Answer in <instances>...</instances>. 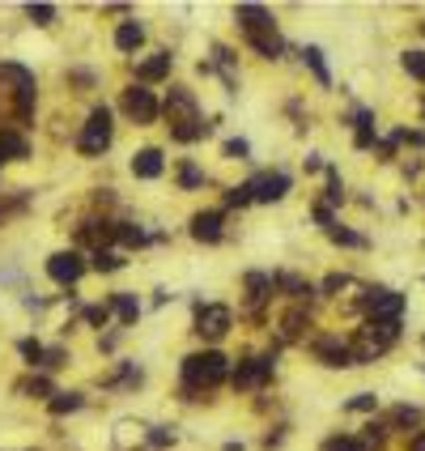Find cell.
<instances>
[{"mask_svg": "<svg viewBox=\"0 0 425 451\" xmlns=\"http://www.w3.org/2000/svg\"><path fill=\"white\" fill-rule=\"evenodd\" d=\"M149 443H153V447H171V443H175V430H162V426H157V430H149Z\"/></svg>", "mask_w": 425, "mask_h": 451, "instance_id": "cell-39", "label": "cell"}, {"mask_svg": "<svg viewBox=\"0 0 425 451\" xmlns=\"http://www.w3.org/2000/svg\"><path fill=\"white\" fill-rule=\"evenodd\" d=\"M247 290H251V307H259L273 294V277L268 272H247Z\"/></svg>", "mask_w": 425, "mask_h": 451, "instance_id": "cell-18", "label": "cell"}, {"mask_svg": "<svg viewBox=\"0 0 425 451\" xmlns=\"http://www.w3.org/2000/svg\"><path fill=\"white\" fill-rule=\"evenodd\" d=\"M47 272H51V281H60V286H73V281H81V272H85V260L77 251H56L47 260Z\"/></svg>", "mask_w": 425, "mask_h": 451, "instance_id": "cell-9", "label": "cell"}, {"mask_svg": "<svg viewBox=\"0 0 425 451\" xmlns=\"http://www.w3.org/2000/svg\"><path fill=\"white\" fill-rule=\"evenodd\" d=\"M162 171H166L162 149H141V153L132 158V175H136V179H157Z\"/></svg>", "mask_w": 425, "mask_h": 451, "instance_id": "cell-13", "label": "cell"}, {"mask_svg": "<svg viewBox=\"0 0 425 451\" xmlns=\"http://www.w3.org/2000/svg\"><path fill=\"white\" fill-rule=\"evenodd\" d=\"M324 196H328V204H340L345 200V183H340V175L332 171V166H328V192Z\"/></svg>", "mask_w": 425, "mask_h": 451, "instance_id": "cell-35", "label": "cell"}, {"mask_svg": "<svg viewBox=\"0 0 425 451\" xmlns=\"http://www.w3.org/2000/svg\"><path fill=\"white\" fill-rule=\"evenodd\" d=\"M115 239H120L124 247H145V243H149V235L141 230V226H115Z\"/></svg>", "mask_w": 425, "mask_h": 451, "instance_id": "cell-23", "label": "cell"}, {"mask_svg": "<svg viewBox=\"0 0 425 451\" xmlns=\"http://www.w3.org/2000/svg\"><path fill=\"white\" fill-rule=\"evenodd\" d=\"M421 34H425V26H421Z\"/></svg>", "mask_w": 425, "mask_h": 451, "instance_id": "cell-45", "label": "cell"}, {"mask_svg": "<svg viewBox=\"0 0 425 451\" xmlns=\"http://www.w3.org/2000/svg\"><path fill=\"white\" fill-rule=\"evenodd\" d=\"M315 358L324 366H353L349 341H340V336H315Z\"/></svg>", "mask_w": 425, "mask_h": 451, "instance_id": "cell-11", "label": "cell"}, {"mask_svg": "<svg viewBox=\"0 0 425 451\" xmlns=\"http://www.w3.org/2000/svg\"><path fill=\"white\" fill-rule=\"evenodd\" d=\"M106 315H111V307H89V311H85V319H89L94 328H102V324H106Z\"/></svg>", "mask_w": 425, "mask_h": 451, "instance_id": "cell-41", "label": "cell"}, {"mask_svg": "<svg viewBox=\"0 0 425 451\" xmlns=\"http://www.w3.org/2000/svg\"><path fill=\"white\" fill-rule=\"evenodd\" d=\"M226 158H247V141H226Z\"/></svg>", "mask_w": 425, "mask_h": 451, "instance_id": "cell-43", "label": "cell"}, {"mask_svg": "<svg viewBox=\"0 0 425 451\" xmlns=\"http://www.w3.org/2000/svg\"><path fill=\"white\" fill-rule=\"evenodd\" d=\"M302 60L310 64V73H315V81H319V85H332L328 64H324V51H319V47H302Z\"/></svg>", "mask_w": 425, "mask_h": 451, "instance_id": "cell-19", "label": "cell"}, {"mask_svg": "<svg viewBox=\"0 0 425 451\" xmlns=\"http://www.w3.org/2000/svg\"><path fill=\"white\" fill-rule=\"evenodd\" d=\"M349 409L353 413H375L379 409V396H375V391H357V396L349 401Z\"/></svg>", "mask_w": 425, "mask_h": 451, "instance_id": "cell-29", "label": "cell"}, {"mask_svg": "<svg viewBox=\"0 0 425 451\" xmlns=\"http://www.w3.org/2000/svg\"><path fill=\"white\" fill-rule=\"evenodd\" d=\"M111 137H115V128H111V111H106V106H94L85 132L77 137V149H81L85 158H98L106 145H111Z\"/></svg>", "mask_w": 425, "mask_h": 451, "instance_id": "cell-2", "label": "cell"}, {"mask_svg": "<svg viewBox=\"0 0 425 451\" xmlns=\"http://www.w3.org/2000/svg\"><path fill=\"white\" fill-rule=\"evenodd\" d=\"M281 286L289 290V298H310L315 290H310V281H302V277H294V272H285V277H277Z\"/></svg>", "mask_w": 425, "mask_h": 451, "instance_id": "cell-26", "label": "cell"}, {"mask_svg": "<svg viewBox=\"0 0 425 451\" xmlns=\"http://www.w3.org/2000/svg\"><path fill=\"white\" fill-rule=\"evenodd\" d=\"M204 183V171L200 166H192V162H183V171H179V188H200Z\"/></svg>", "mask_w": 425, "mask_h": 451, "instance_id": "cell-32", "label": "cell"}, {"mask_svg": "<svg viewBox=\"0 0 425 451\" xmlns=\"http://www.w3.org/2000/svg\"><path fill=\"white\" fill-rule=\"evenodd\" d=\"M26 391H30V396H56V391H51V383L47 379H30V383H22Z\"/></svg>", "mask_w": 425, "mask_h": 451, "instance_id": "cell-37", "label": "cell"}, {"mask_svg": "<svg viewBox=\"0 0 425 451\" xmlns=\"http://www.w3.org/2000/svg\"><path fill=\"white\" fill-rule=\"evenodd\" d=\"M115 315H120V324H136V315H141V303H136L132 294H120V298H115Z\"/></svg>", "mask_w": 425, "mask_h": 451, "instance_id": "cell-24", "label": "cell"}, {"mask_svg": "<svg viewBox=\"0 0 425 451\" xmlns=\"http://www.w3.org/2000/svg\"><path fill=\"white\" fill-rule=\"evenodd\" d=\"M285 192H289V175L285 171H268V175L251 179V196L259 204H277V200H285Z\"/></svg>", "mask_w": 425, "mask_h": 451, "instance_id": "cell-7", "label": "cell"}, {"mask_svg": "<svg viewBox=\"0 0 425 451\" xmlns=\"http://www.w3.org/2000/svg\"><path fill=\"white\" fill-rule=\"evenodd\" d=\"M234 22L247 30V39H251V34H273V30H277V18L264 9V5H238V9H234Z\"/></svg>", "mask_w": 425, "mask_h": 451, "instance_id": "cell-8", "label": "cell"}, {"mask_svg": "<svg viewBox=\"0 0 425 451\" xmlns=\"http://www.w3.org/2000/svg\"><path fill=\"white\" fill-rule=\"evenodd\" d=\"M26 18H30L34 26H51V22H56V9H51V5H30Z\"/></svg>", "mask_w": 425, "mask_h": 451, "instance_id": "cell-33", "label": "cell"}, {"mask_svg": "<svg viewBox=\"0 0 425 451\" xmlns=\"http://www.w3.org/2000/svg\"><path fill=\"white\" fill-rule=\"evenodd\" d=\"M302 328H310V319H306L302 311H289V315L281 319V336H285V341H298Z\"/></svg>", "mask_w": 425, "mask_h": 451, "instance_id": "cell-21", "label": "cell"}, {"mask_svg": "<svg viewBox=\"0 0 425 451\" xmlns=\"http://www.w3.org/2000/svg\"><path fill=\"white\" fill-rule=\"evenodd\" d=\"M166 120H171V128H183V124H196L200 120V106H196V94L192 90H183V85L171 90V98H166Z\"/></svg>", "mask_w": 425, "mask_h": 451, "instance_id": "cell-5", "label": "cell"}, {"mask_svg": "<svg viewBox=\"0 0 425 451\" xmlns=\"http://www.w3.org/2000/svg\"><path fill=\"white\" fill-rule=\"evenodd\" d=\"M366 307H370V319H400L404 294H396V290H370L366 294Z\"/></svg>", "mask_w": 425, "mask_h": 451, "instance_id": "cell-10", "label": "cell"}, {"mask_svg": "<svg viewBox=\"0 0 425 451\" xmlns=\"http://www.w3.org/2000/svg\"><path fill=\"white\" fill-rule=\"evenodd\" d=\"M357 443H361L366 451H370V447H375V451H379V443H383V426H375V422H370V426H366V434H361Z\"/></svg>", "mask_w": 425, "mask_h": 451, "instance_id": "cell-36", "label": "cell"}, {"mask_svg": "<svg viewBox=\"0 0 425 451\" xmlns=\"http://www.w3.org/2000/svg\"><path fill=\"white\" fill-rule=\"evenodd\" d=\"M222 221H226V217H222L217 209L196 213V217H192V239H196V243H217V239H222Z\"/></svg>", "mask_w": 425, "mask_h": 451, "instance_id": "cell-12", "label": "cell"}, {"mask_svg": "<svg viewBox=\"0 0 425 451\" xmlns=\"http://www.w3.org/2000/svg\"><path fill=\"white\" fill-rule=\"evenodd\" d=\"M124 116H128L132 124H153V120H157V98H153V90L128 85V90H124Z\"/></svg>", "mask_w": 425, "mask_h": 451, "instance_id": "cell-4", "label": "cell"}, {"mask_svg": "<svg viewBox=\"0 0 425 451\" xmlns=\"http://www.w3.org/2000/svg\"><path fill=\"white\" fill-rule=\"evenodd\" d=\"M408 451H425V434H417V438L408 443Z\"/></svg>", "mask_w": 425, "mask_h": 451, "instance_id": "cell-44", "label": "cell"}, {"mask_svg": "<svg viewBox=\"0 0 425 451\" xmlns=\"http://www.w3.org/2000/svg\"><path fill=\"white\" fill-rule=\"evenodd\" d=\"M145 43V26L141 22H120V30H115V47L120 51H136Z\"/></svg>", "mask_w": 425, "mask_h": 451, "instance_id": "cell-15", "label": "cell"}, {"mask_svg": "<svg viewBox=\"0 0 425 451\" xmlns=\"http://www.w3.org/2000/svg\"><path fill=\"white\" fill-rule=\"evenodd\" d=\"M417 422H421V413H417L412 405H400V409L391 413V430H412Z\"/></svg>", "mask_w": 425, "mask_h": 451, "instance_id": "cell-27", "label": "cell"}, {"mask_svg": "<svg viewBox=\"0 0 425 451\" xmlns=\"http://www.w3.org/2000/svg\"><path fill=\"white\" fill-rule=\"evenodd\" d=\"M81 405H85L81 391H56V401H51V413H56V417H60V413H77Z\"/></svg>", "mask_w": 425, "mask_h": 451, "instance_id": "cell-20", "label": "cell"}, {"mask_svg": "<svg viewBox=\"0 0 425 451\" xmlns=\"http://www.w3.org/2000/svg\"><path fill=\"white\" fill-rule=\"evenodd\" d=\"M0 162H5V158H0Z\"/></svg>", "mask_w": 425, "mask_h": 451, "instance_id": "cell-46", "label": "cell"}, {"mask_svg": "<svg viewBox=\"0 0 425 451\" xmlns=\"http://www.w3.org/2000/svg\"><path fill=\"white\" fill-rule=\"evenodd\" d=\"M136 77L141 81H162V77H171V51H153L149 60H141L136 64Z\"/></svg>", "mask_w": 425, "mask_h": 451, "instance_id": "cell-14", "label": "cell"}, {"mask_svg": "<svg viewBox=\"0 0 425 451\" xmlns=\"http://www.w3.org/2000/svg\"><path fill=\"white\" fill-rule=\"evenodd\" d=\"M324 451H366V447H361L353 434H336V438H328V443H324Z\"/></svg>", "mask_w": 425, "mask_h": 451, "instance_id": "cell-31", "label": "cell"}, {"mask_svg": "<svg viewBox=\"0 0 425 451\" xmlns=\"http://www.w3.org/2000/svg\"><path fill=\"white\" fill-rule=\"evenodd\" d=\"M315 221H319V226H328V230L336 226V221H332V209H328V204H315Z\"/></svg>", "mask_w": 425, "mask_h": 451, "instance_id": "cell-42", "label": "cell"}, {"mask_svg": "<svg viewBox=\"0 0 425 451\" xmlns=\"http://www.w3.org/2000/svg\"><path fill=\"white\" fill-rule=\"evenodd\" d=\"M226 379H230V358L217 354V349L183 358V391H187V401H196V391H208V387H217Z\"/></svg>", "mask_w": 425, "mask_h": 451, "instance_id": "cell-1", "label": "cell"}, {"mask_svg": "<svg viewBox=\"0 0 425 451\" xmlns=\"http://www.w3.org/2000/svg\"><path fill=\"white\" fill-rule=\"evenodd\" d=\"M64 362H69V354H64V349H43V366L56 370V366H64Z\"/></svg>", "mask_w": 425, "mask_h": 451, "instance_id": "cell-38", "label": "cell"}, {"mask_svg": "<svg viewBox=\"0 0 425 451\" xmlns=\"http://www.w3.org/2000/svg\"><path fill=\"white\" fill-rule=\"evenodd\" d=\"M345 286H349V277H345V272H332V277L324 281V294H336V290H345Z\"/></svg>", "mask_w": 425, "mask_h": 451, "instance_id": "cell-40", "label": "cell"}, {"mask_svg": "<svg viewBox=\"0 0 425 451\" xmlns=\"http://www.w3.org/2000/svg\"><path fill=\"white\" fill-rule=\"evenodd\" d=\"M328 239H332V243H340V247H366V239H361V235H353V230H345V226H332Z\"/></svg>", "mask_w": 425, "mask_h": 451, "instance_id": "cell-28", "label": "cell"}, {"mask_svg": "<svg viewBox=\"0 0 425 451\" xmlns=\"http://www.w3.org/2000/svg\"><path fill=\"white\" fill-rule=\"evenodd\" d=\"M400 64H404V73H408V77L425 81V51H404V55H400Z\"/></svg>", "mask_w": 425, "mask_h": 451, "instance_id": "cell-25", "label": "cell"}, {"mask_svg": "<svg viewBox=\"0 0 425 451\" xmlns=\"http://www.w3.org/2000/svg\"><path fill=\"white\" fill-rule=\"evenodd\" d=\"M0 158H9V162H22V158H30V145H26V137H17V132H0Z\"/></svg>", "mask_w": 425, "mask_h": 451, "instance_id": "cell-16", "label": "cell"}, {"mask_svg": "<svg viewBox=\"0 0 425 451\" xmlns=\"http://www.w3.org/2000/svg\"><path fill=\"white\" fill-rule=\"evenodd\" d=\"M17 349H22V358H26L30 366H43V345L34 341V336H26V341H22Z\"/></svg>", "mask_w": 425, "mask_h": 451, "instance_id": "cell-34", "label": "cell"}, {"mask_svg": "<svg viewBox=\"0 0 425 451\" xmlns=\"http://www.w3.org/2000/svg\"><path fill=\"white\" fill-rule=\"evenodd\" d=\"M234 324V311L222 307V303H200L196 307V332L204 336V341H222V336L230 332Z\"/></svg>", "mask_w": 425, "mask_h": 451, "instance_id": "cell-3", "label": "cell"}, {"mask_svg": "<svg viewBox=\"0 0 425 451\" xmlns=\"http://www.w3.org/2000/svg\"><path fill=\"white\" fill-rule=\"evenodd\" d=\"M230 379H234V387H238V391L264 387V383L273 379V358H247V362H238V370H234Z\"/></svg>", "mask_w": 425, "mask_h": 451, "instance_id": "cell-6", "label": "cell"}, {"mask_svg": "<svg viewBox=\"0 0 425 451\" xmlns=\"http://www.w3.org/2000/svg\"><path fill=\"white\" fill-rule=\"evenodd\" d=\"M251 200H255V196H251V183H238V188L226 192V204H230V209H243V204H251Z\"/></svg>", "mask_w": 425, "mask_h": 451, "instance_id": "cell-30", "label": "cell"}, {"mask_svg": "<svg viewBox=\"0 0 425 451\" xmlns=\"http://www.w3.org/2000/svg\"><path fill=\"white\" fill-rule=\"evenodd\" d=\"M247 43H251V47L264 55V60H277V55L285 51V43H281V34H277V30H273V34H251Z\"/></svg>", "mask_w": 425, "mask_h": 451, "instance_id": "cell-17", "label": "cell"}, {"mask_svg": "<svg viewBox=\"0 0 425 451\" xmlns=\"http://www.w3.org/2000/svg\"><path fill=\"white\" fill-rule=\"evenodd\" d=\"M94 268H98V272H115V268H124V256L111 251V247H98V251H94Z\"/></svg>", "mask_w": 425, "mask_h": 451, "instance_id": "cell-22", "label": "cell"}]
</instances>
